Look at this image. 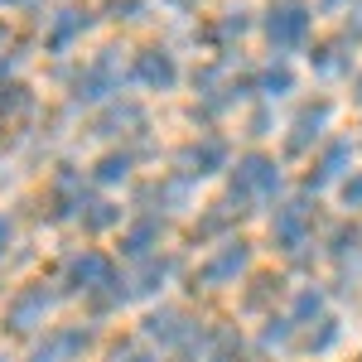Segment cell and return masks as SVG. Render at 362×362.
I'll list each match as a JSON object with an SVG mask.
<instances>
[{
    "label": "cell",
    "instance_id": "obj_20",
    "mask_svg": "<svg viewBox=\"0 0 362 362\" xmlns=\"http://www.w3.org/2000/svg\"><path fill=\"white\" fill-rule=\"evenodd\" d=\"M334 343H338V319H319V329L305 338V353H314V358H319V353H329Z\"/></svg>",
    "mask_w": 362,
    "mask_h": 362
},
{
    "label": "cell",
    "instance_id": "obj_1",
    "mask_svg": "<svg viewBox=\"0 0 362 362\" xmlns=\"http://www.w3.org/2000/svg\"><path fill=\"white\" fill-rule=\"evenodd\" d=\"M280 189V169L276 160H266V155H247L237 174H232V203H256V198H271Z\"/></svg>",
    "mask_w": 362,
    "mask_h": 362
},
{
    "label": "cell",
    "instance_id": "obj_3",
    "mask_svg": "<svg viewBox=\"0 0 362 362\" xmlns=\"http://www.w3.org/2000/svg\"><path fill=\"white\" fill-rule=\"evenodd\" d=\"M266 39H271V49H276V54L300 49V44L309 39V10L300 5V0L271 5V15H266Z\"/></svg>",
    "mask_w": 362,
    "mask_h": 362
},
{
    "label": "cell",
    "instance_id": "obj_28",
    "mask_svg": "<svg viewBox=\"0 0 362 362\" xmlns=\"http://www.w3.org/2000/svg\"><path fill=\"white\" fill-rule=\"evenodd\" d=\"M232 34H237V39L247 34V20H242V10H232V15L223 20V39H232Z\"/></svg>",
    "mask_w": 362,
    "mask_h": 362
},
{
    "label": "cell",
    "instance_id": "obj_22",
    "mask_svg": "<svg viewBox=\"0 0 362 362\" xmlns=\"http://www.w3.org/2000/svg\"><path fill=\"white\" fill-rule=\"evenodd\" d=\"M121 126H140V112H136V107H112V112L102 116V136H116Z\"/></svg>",
    "mask_w": 362,
    "mask_h": 362
},
{
    "label": "cell",
    "instance_id": "obj_29",
    "mask_svg": "<svg viewBox=\"0 0 362 362\" xmlns=\"http://www.w3.org/2000/svg\"><path fill=\"white\" fill-rule=\"evenodd\" d=\"M10 237H15V227H10V218H5V213H0V251L10 247Z\"/></svg>",
    "mask_w": 362,
    "mask_h": 362
},
{
    "label": "cell",
    "instance_id": "obj_26",
    "mask_svg": "<svg viewBox=\"0 0 362 362\" xmlns=\"http://www.w3.org/2000/svg\"><path fill=\"white\" fill-rule=\"evenodd\" d=\"M140 10H145L140 0H116V5H112V20H140Z\"/></svg>",
    "mask_w": 362,
    "mask_h": 362
},
{
    "label": "cell",
    "instance_id": "obj_12",
    "mask_svg": "<svg viewBox=\"0 0 362 362\" xmlns=\"http://www.w3.org/2000/svg\"><path fill=\"white\" fill-rule=\"evenodd\" d=\"M348 165H353V140H329L324 155H319V165H314V174H309V189L319 194V189H324L329 179H338Z\"/></svg>",
    "mask_w": 362,
    "mask_h": 362
},
{
    "label": "cell",
    "instance_id": "obj_35",
    "mask_svg": "<svg viewBox=\"0 0 362 362\" xmlns=\"http://www.w3.org/2000/svg\"><path fill=\"white\" fill-rule=\"evenodd\" d=\"M179 362H189V358H179Z\"/></svg>",
    "mask_w": 362,
    "mask_h": 362
},
{
    "label": "cell",
    "instance_id": "obj_15",
    "mask_svg": "<svg viewBox=\"0 0 362 362\" xmlns=\"http://www.w3.org/2000/svg\"><path fill=\"white\" fill-rule=\"evenodd\" d=\"M174 271V261H160V256H145V266H140L136 285H131V295H155L160 285H165V276Z\"/></svg>",
    "mask_w": 362,
    "mask_h": 362
},
{
    "label": "cell",
    "instance_id": "obj_8",
    "mask_svg": "<svg viewBox=\"0 0 362 362\" xmlns=\"http://www.w3.org/2000/svg\"><path fill=\"white\" fill-rule=\"evenodd\" d=\"M334 121V102H309L305 112L295 116V126H290V140H285V150L290 155H305L314 140L324 136V126Z\"/></svg>",
    "mask_w": 362,
    "mask_h": 362
},
{
    "label": "cell",
    "instance_id": "obj_34",
    "mask_svg": "<svg viewBox=\"0 0 362 362\" xmlns=\"http://www.w3.org/2000/svg\"><path fill=\"white\" fill-rule=\"evenodd\" d=\"M0 39H5V29H0Z\"/></svg>",
    "mask_w": 362,
    "mask_h": 362
},
{
    "label": "cell",
    "instance_id": "obj_30",
    "mask_svg": "<svg viewBox=\"0 0 362 362\" xmlns=\"http://www.w3.org/2000/svg\"><path fill=\"white\" fill-rule=\"evenodd\" d=\"M338 5H348V0H324V10H338Z\"/></svg>",
    "mask_w": 362,
    "mask_h": 362
},
{
    "label": "cell",
    "instance_id": "obj_5",
    "mask_svg": "<svg viewBox=\"0 0 362 362\" xmlns=\"http://www.w3.org/2000/svg\"><path fill=\"white\" fill-rule=\"evenodd\" d=\"M49 305H54V295H49L44 285H25V290L10 300V309H5V329H10V334H29V329H39L44 314H49Z\"/></svg>",
    "mask_w": 362,
    "mask_h": 362
},
{
    "label": "cell",
    "instance_id": "obj_33",
    "mask_svg": "<svg viewBox=\"0 0 362 362\" xmlns=\"http://www.w3.org/2000/svg\"><path fill=\"white\" fill-rule=\"evenodd\" d=\"M358 97H362V83H358Z\"/></svg>",
    "mask_w": 362,
    "mask_h": 362
},
{
    "label": "cell",
    "instance_id": "obj_27",
    "mask_svg": "<svg viewBox=\"0 0 362 362\" xmlns=\"http://www.w3.org/2000/svg\"><path fill=\"white\" fill-rule=\"evenodd\" d=\"M343 203H348V208H362V174H353V179L343 184Z\"/></svg>",
    "mask_w": 362,
    "mask_h": 362
},
{
    "label": "cell",
    "instance_id": "obj_10",
    "mask_svg": "<svg viewBox=\"0 0 362 362\" xmlns=\"http://www.w3.org/2000/svg\"><path fill=\"white\" fill-rule=\"evenodd\" d=\"M271 237H276L280 251H300L309 242V208L305 203H285L271 223Z\"/></svg>",
    "mask_w": 362,
    "mask_h": 362
},
{
    "label": "cell",
    "instance_id": "obj_17",
    "mask_svg": "<svg viewBox=\"0 0 362 362\" xmlns=\"http://www.w3.org/2000/svg\"><path fill=\"white\" fill-rule=\"evenodd\" d=\"M256 87H261L266 97H285V92H295V73H290L285 63H271V68L256 78Z\"/></svg>",
    "mask_w": 362,
    "mask_h": 362
},
{
    "label": "cell",
    "instance_id": "obj_19",
    "mask_svg": "<svg viewBox=\"0 0 362 362\" xmlns=\"http://www.w3.org/2000/svg\"><path fill=\"white\" fill-rule=\"evenodd\" d=\"M295 319H266V329H261V348H285L290 338H295Z\"/></svg>",
    "mask_w": 362,
    "mask_h": 362
},
{
    "label": "cell",
    "instance_id": "obj_23",
    "mask_svg": "<svg viewBox=\"0 0 362 362\" xmlns=\"http://www.w3.org/2000/svg\"><path fill=\"white\" fill-rule=\"evenodd\" d=\"M112 223H121V208H116V203H92V208H87V227H92V232H107Z\"/></svg>",
    "mask_w": 362,
    "mask_h": 362
},
{
    "label": "cell",
    "instance_id": "obj_24",
    "mask_svg": "<svg viewBox=\"0 0 362 362\" xmlns=\"http://www.w3.org/2000/svg\"><path fill=\"white\" fill-rule=\"evenodd\" d=\"M29 107V92L20 83H5L0 87V116H15V112H25Z\"/></svg>",
    "mask_w": 362,
    "mask_h": 362
},
{
    "label": "cell",
    "instance_id": "obj_14",
    "mask_svg": "<svg viewBox=\"0 0 362 362\" xmlns=\"http://www.w3.org/2000/svg\"><path fill=\"white\" fill-rule=\"evenodd\" d=\"M160 232H165V223H160V218H140V223H131V232L121 237V251L145 261V256H150V247L160 242Z\"/></svg>",
    "mask_w": 362,
    "mask_h": 362
},
{
    "label": "cell",
    "instance_id": "obj_31",
    "mask_svg": "<svg viewBox=\"0 0 362 362\" xmlns=\"http://www.w3.org/2000/svg\"><path fill=\"white\" fill-rule=\"evenodd\" d=\"M0 5H29V0H0Z\"/></svg>",
    "mask_w": 362,
    "mask_h": 362
},
{
    "label": "cell",
    "instance_id": "obj_4",
    "mask_svg": "<svg viewBox=\"0 0 362 362\" xmlns=\"http://www.w3.org/2000/svg\"><path fill=\"white\" fill-rule=\"evenodd\" d=\"M87 348H92V334H87V329H78V324H68V329L44 334V343H34L29 362H78Z\"/></svg>",
    "mask_w": 362,
    "mask_h": 362
},
{
    "label": "cell",
    "instance_id": "obj_25",
    "mask_svg": "<svg viewBox=\"0 0 362 362\" xmlns=\"http://www.w3.org/2000/svg\"><path fill=\"white\" fill-rule=\"evenodd\" d=\"M276 290H280V280L261 276V280H256V290H251V295H247V309H261V305H266V300H271V295H276Z\"/></svg>",
    "mask_w": 362,
    "mask_h": 362
},
{
    "label": "cell",
    "instance_id": "obj_13",
    "mask_svg": "<svg viewBox=\"0 0 362 362\" xmlns=\"http://www.w3.org/2000/svg\"><path fill=\"white\" fill-rule=\"evenodd\" d=\"M83 29H87V10H58L54 20H49V49H54V54H63V49H68Z\"/></svg>",
    "mask_w": 362,
    "mask_h": 362
},
{
    "label": "cell",
    "instance_id": "obj_32",
    "mask_svg": "<svg viewBox=\"0 0 362 362\" xmlns=\"http://www.w3.org/2000/svg\"><path fill=\"white\" fill-rule=\"evenodd\" d=\"M174 5H194V0H174Z\"/></svg>",
    "mask_w": 362,
    "mask_h": 362
},
{
    "label": "cell",
    "instance_id": "obj_7",
    "mask_svg": "<svg viewBox=\"0 0 362 362\" xmlns=\"http://www.w3.org/2000/svg\"><path fill=\"white\" fill-rule=\"evenodd\" d=\"M112 261L102 256V251H83V256H73L68 261V285L73 290H83V295H102L107 285H112Z\"/></svg>",
    "mask_w": 362,
    "mask_h": 362
},
{
    "label": "cell",
    "instance_id": "obj_16",
    "mask_svg": "<svg viewBox=\"0 0 362 362\" xmlns=\"http://www.w3.org/2000/svg\"><path fill=\"white\" fill-rule=\"evenodd\" d=\"M208 353H213V362H237L242 358V334L237 329H213L208 334Z\"/></svg>",
    "mask_w": 362,
    "mask_h": 362
},
{
    "label": "cell",
    "instance_id": "obj_6",
    "mask_svg": "<svg viewBox=\"0 0 362 362\" xmlns=\"http://www.w3.org/2000/svg\"><path fill=\"white\" fill-rule=\"evenodd\" d=\"M116 87H121V58H116V49H107L97 63H87V73L78 78V102H102Z\"/></svg>",
    "mask_w": 362,
    "mask_h": 362
},
{
    "label": "cell",
    "instance_id": "obj_9",
    "mask_svg": "<svg viewBox=\"0 0 362 362\" xmlns=\"http://www.w3.org/2000/svg\"><path fill=\"white\" fill-rule=\"evenodd\" d=\"M136 83L155 87V92H169V87L179 83V63H174V54H165V49H145V54H136Z\"/></svg>",
    "mask_w": 362,
    "mask_h": 362
},
{
    "label": "cell",
    "instance_id": "obj_11",
    "mask_svg": "<svg viewBox=\"0 0 362 362\" xmlns=\"http://www.w3.org/2000/svg\"><path fill=\"white\" fill-rule=\"evenodd\" d=\"M179 160H184V174H189V179H203V174H218V169H227V145H223L218 136H203L198 145H189Z\"/></svg>",
    "mask_w": 362,
    "mask_h": 362
},
{
    "label": "cell",
    "instance_id": "obj_21",
    "mask_svg": "<svg viewBox=\"0 0 362 362\" xmlns=\"http://www.w3.org/2000/svg\"><path fill=\"white\" fill-rule=\"evenodd\" d=\"M131 174V155H107V160H97V179L102 184H116V179H126Z\"/></svg>",
    "mask_w": 362,
    "mask_h": 362
},
{
    "label": "cell",
    "instance_id": "obj_18",
    "mask_svg": "<svg viewBox=\"0 0 362 362\" xmlns=\"http://www.w3.org/2000/svg\"><path fill=\"white\" fill-rule=\"evenodd\" d=\"M295 324H309V319H324V295L319 290H300L295 295V309H290Z\"/></svg>",
    "mask_w": 362,
    "mask_h": 362
},
{
    "label": "cell",
    "instance_id": "obj_2",
    "mask_svg": "<svg viewBox=\"0 0 362 362\" xmlns=\"http://www.w3.org/2000/svg\"><path fill=\"white\" fill-rule=\"evenodd\" d=\"M247 266H251V247H247V242H223V247L198 266L194 290H198V285H203V290H223V285H232Z\"/></svg>",
    "mask_w": 362,
    "mask_h": 362
}]
</instances>
